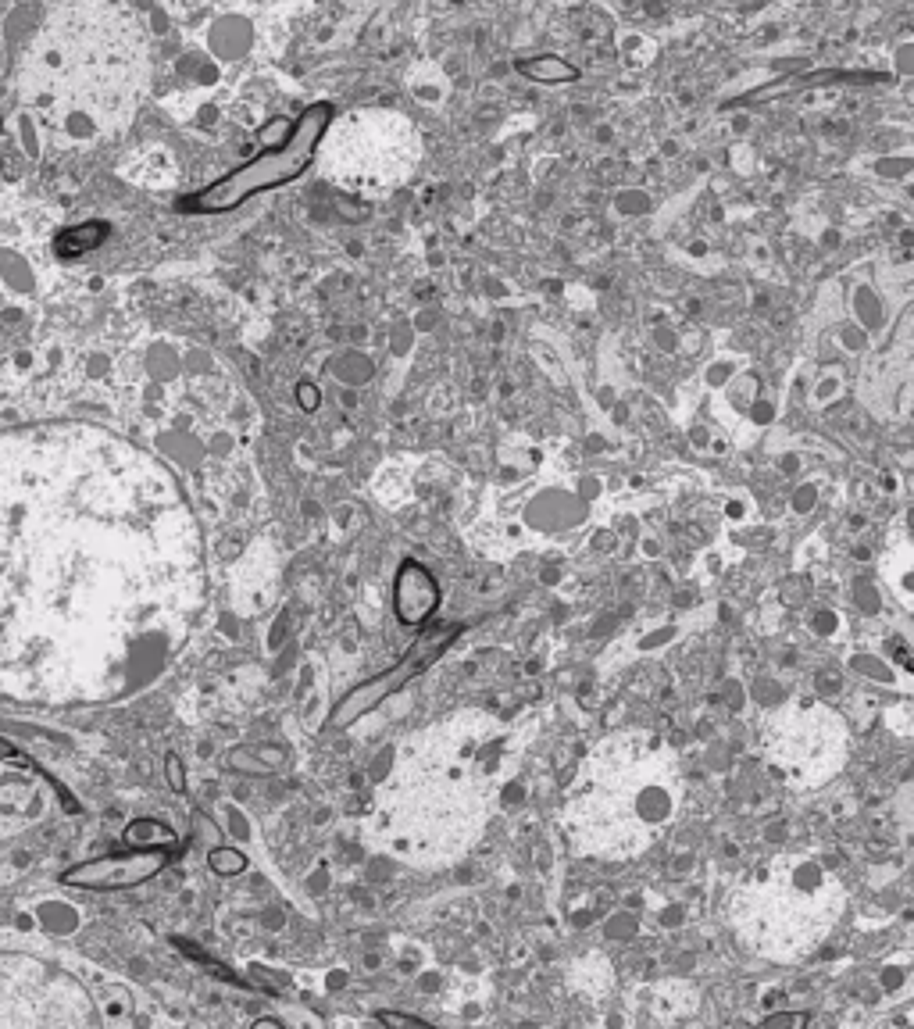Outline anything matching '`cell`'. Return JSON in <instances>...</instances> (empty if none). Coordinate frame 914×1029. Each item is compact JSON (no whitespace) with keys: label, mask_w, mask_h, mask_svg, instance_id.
<instances>
[{"label":"cell","mask_w":914,"mask_h":1029,"mask_svg":"<svg viewBox=\"0 0 914 1029\" xmlns=\"http://www.w3.org/2000/svg\"><path fill=\"white\" fill-rule=\"evenodd\" d=\"M329 118H333V108L329 104H315L300 115V122L293 126L290 140H283L279 147H272L268 154L254 158L250 165H243L240 172H229L225 179H218L215 186L208 190H200L197 197L183 204L190 211H229L236 204H243L247 197L261 190H272V186H283L290 179H297L304 168L311 165L315 158L318 143H322V133L329 126Z\"/></svg>","instance_id":"6da1fadb"},{"label":"cell","mask_w":914,"mask_h":1029,"mask_svg":"<svg viewBox=\"0 0 914 1029\" xmlns=\"http://www.w3.org/2000/svg\"><path fill=\"white\" fill-rule=\"evenodd\" d=\"M168 862H172L168 847H136V851L104 854V858L72 865L61 872V883L79 890H133L158 876Z\"/></svg>","instance_id":"7a4b0ae2"},{"label":"cell","mask_w":914,"mask_h":1029,"mask_svg":"<svg viewBox=\"0 0 914 1029\" xmlns=\"http://www.w3.org/2000/svg\"><path fill=\"white\" fill-rule=\"evenodd\" d=\"M457 636V629L454 626H447V633L443 636H436V640H425V644H418L415 651L404 658V665H397L393 672H386V676H379V679H372V683H365L361 690H354V694L347 697V701L340 704V712H336V719L333 722H350V719H358L361 712H365L368 704H379L383 701L390 690H397L400 683H408L411 676H418V672L429 665V661L436 658V654L443 651V647L450 644Z\"/></svg>","instance_id":"3957f363"},{"label":"cell","mask_w":914,"mask_h":1029,"mask_svg":"<svg viewBox=\"0 0 914 1029\" xmlns=\"http://www.w3.org/2000/svg\"><path fill=\"white\" fill-rule=\"evenodd\" d=\"M436 601H440V590H436V579L418 565V561H404L397 576V615L404 626H422L429 615H433Z\"/></svg>","instance_id":"277c9868"},{"label":"cell","mask_w":914,"mask_h":1029,"mask_svg":"<svg viewBox=\"0 0 914 1029\" xmlns=\"http://www.w3.org/2000/svg\"><path fill=\"white\" fill-rule=\"evenodd\" d=\"M100 240H104V226H97L90 236H79V233H75V236H61L58 247H68V243H72V258H79V254L90 251L93 243H100Z\"/></svg>","instance_id":"5b68a950"},{"label":"cell","mask_w":914,"mask_h":1029,"mask_svg":"<svg viewBox=\"0 0 914 1029\" xmlns=\"http://www.w3.org/2000/svg\"><path fill=\"white\" fill-rule=\"evenodd\" d=\"M211 865H215L218 872H240L243 869V858L236 851H215V854H211Z\"/></svg>","instance_id":"8992f818"},{"label":"cell","mask_w":914,"mask_h":1029,"mask_svg":"<svg viewBox=\"0 0 914 1029\" xmlns=\"http://www.w3.org/2000/svg\"><path fill=\"white\" fill-rule=\"evenodd\" d=\"M375 1019L386 1022V1026H425L422 1019H415V1015H404V1012H375Z\"/></svg>","instance_id":"52a82bcc"},{"label":"cell","mask_w":914,"mask_h":1029,"mask_svg":"<svg viewBox=\"0 0 914 1029\" xmlns=\"http://www.w3.org/2000/svg\"><path fill=\"white\" fill-rule=\"evenodd\" d=\"M0 762H22V754L15 751V744H8V740H0Z\"/></svg>","instance_id":"ba28073f"},{"label":"cell","mask_w":914,"mask_h":1029,"mask_svg":"<svg viewBox=\"0 0 914 1029\" xmlns=\"http://www.w3.org/2000/svg\"><path fill=\"white\" fill-rule=\"evenodd\" d=\"M782 1022H790V1026H804L807 1015H779V1019H768V1026H782Z\"/></svg>","instance_id":"9c48e42d"}]
</instances>
